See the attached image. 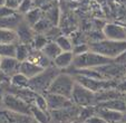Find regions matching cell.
Instances as JSON below:
<instances>
[{"mask_svg": "<svg viewBox=\"0 0 126 123\" xmlns=\"http://www.w3.org/2000/svg\"><path fill=\"white\" fill-rule=\"evenodd\" d=\"M0 44H19V36L17 34V30L12 28L0 27Z\"/></svg>", "mask_w": 126, "mask_h": 123, "instance_id": "15", "label": "cell"}, {"mask_svg": "<svg viewBox=\"0 0 126 123\" xmlns=\"http://www.w3.org/2000/svg\"><path fill=\"white\" fill-rule=\"evenodd\" d=\"M32 50L30 49V45H26V44H17L16 47V58L19 62H24L30 57Z\"/></svg>", "mask_w": 126, "mask_h": 123, "instance_id": "20", "label": "cell"}, {"mask_svg": "<svg viewBox=\"0 0 126 123\" xmlns=\"http://www.w3.org/2000/svg\"><path fill=\"white\" fill-rule=\"evenodd\" d=\"M1 62H2V57L0 56V65H1Z\"/></svg>", "mask_w": 126, "mask_h": 123, "instance_id": "39", "label": "cell"}, {"mask_svg": "<svg viewBox=\"0 0 126 123\" xmlns=\"http://www.w3.org/2000/svg\"><path fill=\"white\" fill-rule=\"evenodd\" d=\"M30 123H40V122H38L37 120H35V119H32V121H31Z\"/></svg>", "mask_w": 126, "mask_h": 123, "instance_id": "36", "label": "cell"}, {"mask_svg": "<svg viewBox=\"0 0 126 123\" xmlns=\"http://www.w3.org/2000/svg\"><path fill=\"white\" fill-rule=\"evenodd\" d=\"M44 16H45L44 10L40 9V8H38V7H35L33 9H31L30 11L27 12V14L25 15L24 20L29 25V26L33 27L39 20H41V19L44 18Z\"/></svg>", "mask_w": 126, "mask_h": 123, "instance_id": "17", "label": "cell"}, {"mask_svg": "<svg viewBox=\"0 0 126 123\" xmlns=\"http://www.w3.org/2000/svg\"><path fill=\"white\" fill-rule=\"evenodd\" d=\"M52 27H54L52 26V24L48 20L47 18H46L45 16H44V18L41 19V20H39V21L37 22L32 28H33V30H35V33L41 34V35H43V34H45V33H48Z\"/></svg>", "mask_w": 126, "mask_h": 123, "instance_id": "22", "label": "cell"}, {"mask_svg": "<svg viewBox=\"0 0 126 123\" xmlns=\"http://www.w3.org/2000/svg\"><path fill=\"white\" fill-rule=\"evenodd\" d=\"M70 100L76 106L79 107L93 106V105L97 104V102H96V93L88 90L87 87L79 84L78 82L75 83Z\"/></svg>", "mask_w": 126, "mask_h": 123, "instance_id": "5", "label": "cell"}, {"mask_svg": "<svg viewBox=\"0 0 126 123\" xmlns=\"http://www.w3.org/2000/svg\"><path fill=\"white\" fill-rule=\"evenodd\" d=\"M124 121H126V113H124V119H123Z\"/></svg>", "mask_w": 126, "mask_h": 123, "instance_id": "38", "label": "cell"}, {"mask_svg": "<svg viewBox=\"0 0 126 123\" xmlns=\"http://www.w3.org/2000/svg\"><path fill=\"white\" fill-rule=\"evenodd\" d=\"M45 17L49 20L50 22L52 24V26L56 27L59 22V16H60V12H59V8L56 6V2L49 7L47 10H45Z\"/></svg>", "mask_w": 126, "mask_h": 123, "instance_id": "21", "label": "cell"}, {"mask_svg": "<svg viewBox=\"0 0 126 123\" xmlns=\"http://www.w3.org/2000/svg\"><path fill=\"white\" fill-rule=\"evenodd\" d=\"M31 116L40 123H50V119H51L50 112L44 111L35 105H31Z\"/></svg>", "mask_w": 126, "mask_h": 123, "instance_id": "18", "label": "cell"}, {"mask_svg": "<svg viewBox=\"0 0 126 123\" xmlns=\"http://www.w3.org/2000/svg\"><path fill=\"white\" fill-rule=\"evenodd\" d=\"M29 84V78L22 73H17L10 78V85L17 88H27Z\"/></svg>", "mask_w": 126, "mask_h": 123, "instance_id": "19", "label": "cell"}, {"mask_svg": "<svg viewBox=\"0 0 126 123\" xmlns=\"http://www.w3.org/2000/svg\"><path fill=\"white\" fill-rule=\"evenodd\" d=\"M55 41L58 44V46L63 52H73V49H74V45L71 43L70 38H68L65 35H60L59 37L56 38Z\"/></svg>", "mask_w": 126, "mask_h": 123, "instance_id": "23", "label": "cell"}, {"mask_svg": "<svg viewBox=\"0 0 126 123\" xmlns=\"http://www.w3.org/2000/svg\"><path fill=\"white\" fill-rule=\"evenodd\" d=\"M44 67L39 66L38 64H36V63H33L32 61H30V59H27V61H24L20 63V69L19 72L20 73H22L25 76H27V77L30 80V78L35 77L36 75H38L40 72L44 71Z\"/></svg>", "mask_w": 126, "mask_h": 123, "instance_id": "11", "label": "cell"}, {"mask_svg": "<svg viewBox=\"0 0 126 123\" xmlns=\"http://www.w3.org/2000/svg\"><path fill=\"white\" fill-rule=\"evenodd\" d=\"M89 48L114 61L126 50V40H112L103 38V39L93 41L89 45Z\"/></svg>", "mask_w": 126, "mask_h": 123, "instance_id": "1", "label": "cell"}, {"mask_svg": "<svg viewBox=\"0 0 126 123\" xmlns=\"http://www.w3.org/2000/svg\"><path fill=\"white\" fill-rule=\"evenodd\" d=\"M17 34L19 36V43L30 45V46L36 37L33 28L31 26H29L26 21L21 22L19 26L17 27Z\"/></svg>", "mask_w": 126, "mask_h": 123, "instance_id": "9", "label": "cell"}, {"mask_svg": "<svg viewBox=\"0 0 126 123\" xmlns=\"http://www.w3.org/2000/svg\"><path fill=\"white\" fill-rule=\"evenodd\" d=\"M35 7H36L35 0H22L21 5L19 6V8H18V10H17V11L19 12L20 15L25 16L27 12H29L31 9H33Z\"/></svg>", "mask_w": 126, "mask_h": 123, "instance_id": "26", "label": "cell"}, {"mask_svg": "<svg viewBox=\"0 0 126 123\" xmlns=\"http://www.w3.org/2000/svg\"><path fill=\"white\" fill-rule=\"evenodd\" d=\"M86 122L87 123H107L106 121H105L102 116L98 115V114H94V115H92L91 118H88L87 120H86Z\"/></svg>", "mask_w": 126, "mask_h": 123, "instance_id": "30", "label": "cell"}, {"mask_svg": "<svg viewBox=\"0 0 126 123\" xmlns=\"http://www.w3.org/2000/svg\"><path fill=\"white\" fill-rule=\"evenodd\" d=\"M17 45L12 44H0V56L1 57H16Z\"/></svg>", "mask_w": 126, "mask_h": 123, "instance_id": "24", "label": "cell"}, {"mask_svg": "<svg viewBox=\"0 0 126 123\" xmlns=\"http://www.w3.org/2000/svg\"><path fill=\"white\" fill-rule=\"evenodd\" d=\"M5 5V0H0V7Z\"/></svg>", "mask_w": 126, "mask_h": 123, "instance_id": "35", "label": "cell"}, {"mask_svg": "<svg viewBox=\"0 0 126 123\" xmlns=\"http://www.w3.org/2000/svg\"><path fill=\"white\" fill-rule=\"evenodd\" d=\"M70 123H87V122H86V121H81V120H78V119H77V120L73 121V122H70Z\"/></svg>", "mask_w": 126, "mask_h": 123, "instance_id": "34", "label": "cell"}, {"mask_svg": "<svg viewBox=\"0 0 126 123\" xmlns=\"http://www.w3.org/2000/svg\"><path fill=\"white\" fill-rule=\"evenodd\" d=\"M48 41H49V39H48L47 36H44V35H41V34H39V35H37L35 37L31 46L37 50H41L44 47H45V45L48 43Z\"/></svg>", "mask_w": 126, "mask_h": 123, "instance_id": "25", "label": "cell"}, {"mask_svg": "<svg viewBox=\"0 0 126 123\" xmlns=\"http://www.w3.org/2000/svg\"><path fill=\"white\" fill-rule=\"evenodd\" d=\"M47 100V104H48V109L49 112L51 111H58V110H63L66 107L73 106L75 105L70 99L63 95H58V94H54V93H46L44 94Z\"/></svg>", "mask_w": 126, "mask_h": 123, "instance_id": "7", "label": "cell"}, {"mask_svg": "<svg viewBox=\"0 0 126 123\" xmlns=\"http://www.w3.org/2000/svg\"><path fill=\"white\" fill-rule=\"evenodd\" d=\"M104 38L112 40H126V27L117 24H106L103 27Z\"/></svg>", "mask_w": 126, "mask_h": 123, "instance_id": "8", "label": "cell"}, {"mask_svg": "<svg viewBox=\"0 0 126 123\" xmlns=\"http://www.w3.org/2000/svg\"><path fill=\"white\" fill-rule=\"evenodd\" d=\"M60 73V69L57 68L54 64L46 67L43 72L36 75L35 77L29 80L28 88L39 94H46L49 90V86L51 85L52 81Z\"/></svg>", "mask_w": 126, "mask_h": 123, "instance_id": "2", "label": "cell"}, {"mask_svg": "<svg viewBox=\"0 0 126 123\" xmlns=\"http://www.w3.org/2000/svg\"><path fill=\"white\" fill-rule=\"evenodd\" d=\"M21 2L22 0H5V6H7V7L11 8L14 10H18Z\"/></svg>", "mask_w": 126, "mask_h": 123, "instance_id": "28", "label": "cell"}, {"mask_svg": "<svg viewBox=\"0 0 126 123\" xmlns=\"http://www.w3.org/2000/svg\"><path fill=\"white\" fill-rule=\"evenodd\" d=\"M10 78L7 74H5L1 69H0V86L6 85V84H10Z\"/></svg>", "mask_w": 126, "mask_h": 123, "instance_id": "31", "label": "cell"}, {"mask_svg": "<svg viewBox=\"0 0 126 123\" xmlns=\"http://www.w3.org/2000/svg\"><path fill=\"white\" fill-rule=\"evenodd\" d=\"M113 59L107 58L94 50L89 49L87 52L75 56L73 67L74 68H97L112 63Z\"/></svg>", "mask_w": 126, "mask_h": 123, "instance_id": "3", "label": "cell"}, {"mask_svg": "<svg viewBox=\"0 0 126 123\" xmlns=\"http://www.w3.org/2000/svg\"><path fill=\"white\" fill-rule=\"evenodd\" d=\"M75 83H76V80H75L74 75H71L69 72L67 73L60 72L55 77V80L52 81L47 93H54V94L63 95V96L70 99Z\"/></svg>", "mask_w": 126, "mask_h": 123, "instance_id": "4", "label": "cell"}, {"mask_svg": "<svg viewBox=\"0 0 126 123\" xmlns=\"http://www.w3.org/2000/svg\"><path fill=\"white\" fill-rule=\"evenodd\" d=\"M114 61L116 62V63H118V64L125 65V66H126V50L121 55V56H118L116 59H114Z\"/></svg>", "mask_w": 126, "mask_h": 123, "instance_id": "32", "label": "cell"}, {"mask_svg": "<svg viewBox=\"0 0 126 123\" xmlns=\"http://www.w3.org/2000/svg\"><path fill=\"white\" fill-rule=\"evenodd\" d=\"M3 106L11 112L21 114L24 116L31 115V105L18 95L12 93H6L3 99Z\"/></svg>", "mask_w": 126, "mask_h": 123, "instance_id": "6", "label": "cell"}, {"mask_svg": "<svg viewBox=\"0 0 126 123\" xmlns=\"http://www.w3.org/2000/svg\"><path fill=\"white\" fill-rule=\"evenodd\" d=\"M3 99H5V94L2 93V91L0 90V107L3 105Z\"/></svg>", "mask_w": 126, "mask_h": 123, "instance_id": "33", "label": "cell"}, {"mask_svg": "<svg viewBox=\"0 0 126 123\" xmlns=\"http://www.w3.org/2000/svg\"><path fill=\"white\" fill-rule=\"evenodd\" d=\"M124 100H125V103H126V93H125V95H124Z\"/></svg>", "mask_w": 126, "mask_h": 123, "instance_id": "40", "label": "cell"}, {"mask_svg": "<svg viewBox=\"0 0 126 123\" xmlns=\"http://www.w3.org/2000/svg\"><path fill=\"white\" fill-rule=\"evenodd\" d=\"M97 107H102V109H110L114 110V111H118L122 113H126V103L124 97H118V99H113L108 100V101L99 102L96 104Z\"/></svg>", "mask_w": 126, "mask_h": 123, "instance_id": "12", "label": "cell"}, {"mask_svg": "<svg viewBox=\"0 0 126 123\" xmlns=\"http://www.w3.org/2000/svg\"><path fill=\"white\" fill-rule=\"evenodd\" d=\"M20 63L16 57H2V62L0 65V69L5 74H7L9 77L14 76L15 74L19 73Z\"/></svg>", "mask_w": 126, "mask_h": 123, "instance_id": "10", "label": "cell"}, {"mask_svg": "<svg viewBox=\"0 0 126 123\" xmlns=\"http://www.w3.org/2000/svg\"><path fill=\"white\" fill-rule=\"evenodd\" d=\"M115 123H126V121L122 120V121H118V122H115Z\"/></svg>", "mask_w": 126, "mask_h": 123, "instance_id": "37", "label": "cell"}, {"mask_svg": "<svg viewBox=\"0 0 126 123\" xmlns=\"http://www.w3.org/2000/svg\"><path fill=\"white\" fill-rule=\"evenodd\" d=\"M96 114L102 116L107 123H115L122 121L124 119V113L118 111H114V110L110 109H102V107L96 106Z\"/></svg>", "mask_w": 126, "mask_h": 123, "instance_id": "14", "label": "cell"}, {"mask_svg": "<svg viewBox=\"0 0 126 123\" xmlns=\"http://www.w3.org/2000/svg\"><path fill=\"white\" fill-rule=\"evenodd\" d=\"M43 54L45 55L47 58H49L51 62H54V59L63 52L60 49V47L58 46V44L56 43L55 40H49L47 44L45 45V47L41 49Z\"/></svg>", "mask_w": 126, "mask_h": 123, "instance_id": "16", "label": "cell"}, {"mask_svg": "<svg viewBox=\"0 0 126 123\" xmlns=\"http://www.w3.org/2000/svg\"><path fill=\"white\" fill-rule=\"evenodd\" d=\"M91 48H89V46H87V45H76V46H74V49H73V53L75 54V56L76 55H79V54H83V53H85V52H87V50H89Z\"/></svg>", "mask_w": 126, "mask_h": 123, "instance_id": "29", "label": "cell"}, {"mask_svg": "<svg viewBox=\"0 0 126 123\" xmlns=\"http://www.w3.org/2000/svg\"><path fill=\"white\" fill-rule=\"evenodd\" d=\"M17 12H18L17 10H14V9H11V8H9V7L3 5L0 7V19L10 17V16H12V15L17 14Z\"/></svg>", "mask_w": 126, "mask_h": 123, "instance_id": "27", "label": "cell"}, {"mask_svg": "<svg viewBox=\"0 0 126 123\" xmlns=\"http://www.w3.org/2000/svg\"><path fill=\"white\" fill-rule=\"evenodd\" d=\"M74 59H75V54L73 52H62L54 59L52 64L59 69H65L68 68L69 66H73Z\"/></svg>", "mask_w": 126, "mask_h": 123, "instance_id": "13", "label": "cell"}]
</instances>
